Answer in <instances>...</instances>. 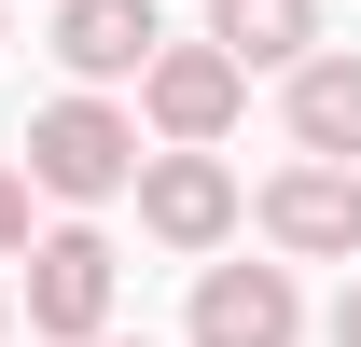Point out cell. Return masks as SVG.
<instances>
[{"instance_id": "cell-13", "label": "cell", "mask_w": 361, "mask_h": 347, "mask_svg": "<svg viewBox=\"0 0 361 347\" xmlns=\"http://www.w3.org/2000/svg\"><path fill=\"white\" fill-rule=\"evenodd\" d=\"M97 347H126V334H97Z\"/></svg>"}, {"instance_id": "cell-5", "label": "cell", "mask_w": 361, "mask_h": 347, "mask_svg": "<svg viewBox=\"0 0 361 347\" xmlns=\"http://www.w3.org/2000/svg\"><path fill=\"white\" fill-rule=\"evenodd\" d=\"M250 222H264V250H292V264H361V167H278L264 195H250Z\"/></svg>"}, {"instance_id": "cell-8", "label": "cell", "mask_w": 361, "mask_h": 347, "mask_svg": "<svg viewBox=\"0 0 361 347\" xmlns=\"http://www.w3.org/2000/svg\"><path fill=\"white\" fill-rule=\"evenodd\" d=\"M278 126L306 167H361V56H306L292 97H278Z\"/></svg>"}, {"instance_id": "cell-4", "label": "cell", "mask_w": 361, "mask_h": 347, "mask_svg": "<svg viewBox=\"0 0 361 347\" xmlns=\"http://www.w3.org/2000/svg\"><path fill=\"white\" fill-rule=\"evenodd\" d=\"M236 222H250V195L223 153H139V236L153 250H223Z\"/></svg>"}, {"instance_id": "cell-10", "label": "cell", "mask_w": 361, "mask_h": 347, "mask_svg": "<svg viewBox=\"0 0 361 347\" xmlns=\"http://www.w3.org/2000/svg\"><path fill=\"white\" fill-rule=\"evenodd\" d=\"M28 195H42V181H28V167H0V264L28 250Z\"/></svg>"}, {"instance_id": "cell-2", "label": "cell", "mask_w": 361, "mask_h": 347, "mask_svg": "<svg viewBox=\"0 0 361 347\" xmlns=\"http://www.w3.org/2000/svg\"><path fill=\"white\" fill-rule=\"evenodd\" d=\"M236 111H250V70H236L223 42H167L153 70H139V126H153V153H209Z\"/></svg>"}, {"instance_id": "cell-9", "label": "cell", "mask_w": 361, "mask_h": 347, "mask_svg": "<svg viewBox=\"0 0 361 347\" xmlns=\"http://www.w3.org/2000/svg\"><path fill=\"white\" fill-rule=\"evenodd\" d=\"M209 42L236 70H306L319 56V0H209Z\"/></svg>"}, {"instance_id": "cell-3", "label": "cell", "mask_w": 361, "mask_h": 347, "mask_svg": "<svg viewBox=\"0 0 361 347\" xmlns=\"http://www.w3.org/2000/svg\"><path fill=\"white\" fill-rule=\"evenodd\" d=\"M111 236L97 222H56V236H28V334H56V347H97L111 334Z\"/></svg>"}, {"instance_id": "cell-7", "label": "cell", "mask_w": 361, "mask_h": 347, "mask_svg": "<svg viewBox=\"0 0 361 347\" xmlns=\"http://www.w3.org/2000/svg\"><path fill=\"white\" fill-rule=\"evenodd\" d=\"M292 334H306L292 264H209L195 278V347H292Z\"/></svg>"}, {"instance_id": "cell-1", "label": "cell", "mask_w": 361, "mask_h": 347, "mask_svg": "<svg viewBox=\"0 0 361 347\" xmlns=\"http://www.w3.org/2000/svg\"><path fill=\"white\" fill-rule=\"evenodd\" d=\"M14 153H28V181H42V195H70V209H111V195H139V153H153V139H139V111H111V97H42V111H28V139H14Z\"/></svg>"}, {"instance_id": "cell-12", "label": "cell", "mask_w": 361, "mask_h": 347, "mask_svg": "<svg viewBox=\"0 0 361 347\" xmlns=\"http://www.w3.org/2000/svg\"><path fill=\"white\" fill-rule=\"evenodd\" d=\"M0 334H14V292H0Z\"/></svg>"}, {"instance_id": "cell-6", "label": "cell", "mask_w": 361, "mask_h": 347, "mask_svg": "<svg viewBox=\"0 0 361 347\" xmlns=\"http://www.w3.org/2000/svg\"><path fill=\"white\" fill-rule=\"evenodd\" d=\"M153 56H167V14H153V0H56V70H70V84H139V70H153Z\"/></svg>"}, {"instance_id": "cell-11", "label": "cell", "mask_w": 361, "mask_h": 347, "mask_svg": "<svg viewBox=\"0 0 361 347\" xmlns=\"http://www.w3.org/2000/svg\"><path fill=\"white\" fill-rule=\"evenodd\" d=\"M319 347H361V292H348V305H334V319H319Z\"/></svg>"}]
</instances>
